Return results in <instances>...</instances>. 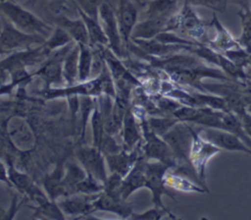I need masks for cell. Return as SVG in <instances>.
Here are the masks:
<instances>
[{
  "instance_id": "obj_2",
  "label": "cell",
  "mask_w": 251,
  "mask_h": 220,
  "mask_svg": "<svg viewBox=\"0 0 251 220\" xmlns=\"http://www.w3.org/2000/svg\"><path fill=\"white\" fill-rule=\"evenodd\" d=\"M176 29L178 33H182L189 37L190 40L209 45L212 37L209 30L212 27L211 23L204 22L193 11L191 6L186 3H182L181 8L176 13Z\"/></svg>"
},
{
  "instance_id": "obj_14",
  "label": "cell",
  "mask_w": 251,
  "mask_h": 220,
  "mask_svg": "<svg viewBox=\"0 0 251 220\" xmlns=\"http://www.w3.org/2000/svg\"><path fill=\"white\" fill-rule=\"evenodd\" d=\"M80 195H77V193H75V195H67L63 196V198L59 199L57 201V204L59 205L60 209L65 215H71V216H78L80 215L83 217V215L91 214L93 211H95L93 206V199L96 197L98 193L95 194H84L79 193Z\"/></svg>"
},
{
  "instance_id": "obj_42",
  "label": "cell",
  "mask_w": 251,
  "mask_h": 220,
  "mask_svg": "<svg viewBox=\"0 0 251 220\" xmlns=\"http://www.w3.org/2000/svg\"><path fill=\"white\" fill-rule=\"evenodd\" d=\"M250 60H251V54H250Z\"/></svg>"
},
{
  "instance_id": "obj_18",
  "label": "cell",
  "mask_w": 251,
  "mask_h": 220,
  "mask_svg": "<svg viewBox=\"0 0 251 220\" xmlns=\"http://www.w3.org/2000/svg\"><path fill=\"white\" fill-rule=\"evenodd\" d=\"M8 173L11 187H14L21 192L25 193L29 199L33 200L38 196V194L43 192V191L33 184L27 174L19 171L12 161H8Z\"/></svg>"
},
{
  "instance_id": "obj_22",
  "label": "cell",
  "mask_w": 251,
  "mask_h": 220,
  "mask_svg": "<svg viewBox=\"0 0 251 220\" xmlns=\"http://www.w3.org/2000/svg\"><path fill=\"white\" fill-rule=\"evenodd\" d=\"M181 0H150L144 1L143 14L145 18L154 17H173L180 9ZM182 2V1H181Z\"/></svg>"
},
{
  "instance_id": "obj_39",
  "label": "cell",
  "mask_w": 251,
  "mask_h": 220,
  "mask_svg": "<svg viewBox=\"0 0 251 220\" xmlns=\"http://www.w3.org/2000/svg\"><path fill=\"white\" fill-rule=\"evenodd\" d=\"M8 54H10V52L7 51L6 49H4V48L1 46V44H0V55H5V56H7Z\"/></svg>"
},
{
  "instance_id": "obj_25",
  "label": "cell",
  "mask_w": 251,
  "mask_h": 220,
  "mask_svg": "<svg viewBox=\"0 0 251 220\" xmlns=\"http://www.w3.org/2000/svg\"><path fill=\"white\" fill-rule=\"evenodd\" d=\"M79 17L83 20L89 39V45L91 47H100V46H108V39L103 30V28L100 24L99 19H95L85 15L84 13L78 11Z\"/></svg>"
},
{
  "instance_id": "obj_36",
  "label": "cell",
  "mask_w": 251,
  "mask_h": 220,
  "mask_svg": "<svg viewBox=\"0 0 251 220\" xmlns=\"http://www.w3.org/2000/svg\"><path fill=\"white\" fill-rule=\"evenodd\" d=\"M240 118L241 124L247 136L251 138V112L245 110L241 115L238 116Z\"/></svg>"
},
{
  "instance_id": "obj_19",
  "label": "cell",
  "mask_w": 251,
  "mask_h": 220,
  "mask_svg": "<svg viewBox=\"0 0 251 220\" xmlns=\"http://www.w3.org/2000/svg\"><path fill=\"white\" fill-rule=\"evenodd\" d=\"M54 23L56 26L64 28L75 43L89 45L87 29L81 17H78L77 19H72L62 14L56 15L54 17Z\"/></svg>"
},
{
  "instance_id": "obj_23",
  "label": "cell",
  "mask_w": 251,
  "mask_h": 220,
  "mask_svg": "<svg viewBox=\"0 0 251 220\" xmlns=\"http://www.w3.org/2000/svg\"><path fill=\"white\" fill-rule=\"evenodd\" d=\"M166 184L172 190L180 191L184 192H210L189 177L175 172L173 170L168 171L166 175Z\"/></svg>"
},
{
  "instance_id": "obj_13",
  "label": "cell",
  "mask_w": 251,
  "mask_h": 220,
  "mask_svg": "<svg viewBox=\"0 0 251 220\" xmlns=\"http://www.w3.org/2000/svg\"><path fill=\"white\" fill-rule=\"evenodd\" d=\"M93 206L95 211H106L119 215L122 218L130 217L132 208L129 203L126 202L119 192L103 190L93 199Z\"/></svg>"
},
{
  "instance_id": "obj_33",
  "label": "cell",
  "mask_w": 251,
  "mask_h": 220,
  "mask_svg": "<svg viewBox=\"0 0 251 220\" xmlns=\"http://www.w3.org/2000/svg\"><path fill=\"white\" fill-rule=\"evenodd\" d=\"M177 122L174 116L168 118H151L147 120V125L151 131L162 137Z\"/></svg>"
},
{
  "instance_id": "obj_9",
  "label": "cell",
  "mask_w": 251,
  "mask_h": 220,
  "mask_svg": "<svg viewBox=\"0 0 251 220\" xmlns=\"http://www.w3.org/2000/svg\"><path fill=\"white\" fill-rule=\"evenodd\" d=\"M10 142L21 151H28L35 144V136L29 123L23 117L12 116L5 126Z\"/></svg>"
},
{
  "instance_id": "obj_37",
  "label": "cell",
  "mask_w": 251,
  "mask_h": 220,
  "mask_svg": "<svg viewBox=\"0 0 251 220\" xmlns=\"http://www.w3.org/2000/svg\"><path fill=\"white\" fill-rule=\"evenodd\" d=\"M0 182L5 183L8 186H11L10 180H9V173H8V167L4 164V162L0 159Z\"/></svg>"
},
{
  "instance_id": "obj_43",
  "label": "cell",
  "mask_w": 251,
  "mask_h": 220,
  "mask_svg": "<svg viewBox=\"0 0 251 220\" xmlns=\"http://www.w3.org/2000/svg\"><path fill=\"white\" fill-rule=\"evenodd\" d=\"M0 28H1V26H0Z\"/></svg>"
},
{
  "instance_id": "obj_27",
  "label": "cell",
  "mask_w": 251,
  "mask_h": 220,
  "mask_svg": "<svg viewBox=\"0 0 251 220\" xmlns=\"http://www.w3.org/2000/svg\"><path fill=\"white\" fill-rule=\"evenodd\" d=\"M78 82H84L90 80L93 67L94 53L93 48L88 44H78Z\"/></svg>"
},
{
  "instance_id": "obj_20",
  "label": "cell",
  "mask_w": 251,
  "mask_h": 220,
  "mask_svg": "<svg viewBox=\"0 0 251 220\" xmlns=\"http://www.w3.org/2000/svg\"><path fill=\"white\" fill-rule=\"evenodd\" d=\"M212 27L215 30V36L211 39L209 43V47L217 52L224 53L225 51L239 46L237 39L233 38L229 31L221 24L216 15H213L211 20Z\"/></svg>"
},
{
  "instance_id": "obj_3",
  "label": "cell",
  "mask_w": 251,
  "mask_h": 220,
  "mask_svg": "<svg viewBox=\"0 0 251 220\" xmlns=\"http://www.w3.org/2000/svg\"><path fill=\"white\" fill-rule=\"evenodd\" d=\"M170 168L156 160H147L145 163L146 186L145 188L151 192L152 202L156 206L166 207L163 203V196L167 195L176 200V194L173 190L166 184V175Z\"/></svg>"
},
{
  "instance_id": "obj_7",
  "label": "cell",
  "mask_w": 251,
  "mask_h": 220,
  "mask_svg": "<svg viewBox=\"0 0 251 220\" xmlns=\"http://www.w3.org/2000/svg\"><path fill=\"white\" fill-rule=\"evenodd\" d=\"M143 7L140 0H118L116 6V16L124 44L128 49L131 42V33L137 24L139 11Z\"/></svg>"
},
{
  "instance_id": "obj_11",
  "label": "cell",
  "mask_w": 251,
  "mask_h": 220,
  "mask_svg": "<svg viewBox=\"0 0 251 220\" xmlns=\"http://www.w3.org/2000/svg\"><path fill=\"white\" fill-rule=\"evenodd\" d=\"M76 158L87 175L104 184L108 175L105 154L95 146H80L76 151Z\"/></svg>"
},
{
  "instance_id": "obj_21",
  "label": "cell",
  "mask_w": 251,
  "mask_h": 220,
  "mask_svg": "<svg viewBox=\"0 0 251 220\" xmlns=\"http://www.w3.org/2000/svg\"><path fill=\"white\" fill-rule=\"evenodd\" d=\"M121 133L123 136L124 149L126 150L130 151L134 149L141 139V133L139 131V127L129 107L126 111L121 128Z\"/></svg>"
},
{
  "instance_id": "obj_28",
  "label": "cell",
  "mask_w": 251,
  "mask_h": 220,
  "mask_svg": "<svg viewBox=\"0 0 251 220\" xmlns=\"http://www.w3.org/2000/svg\"><path fill=\"white\" fill-rule=\"evenodd\" d=\"M221 129L226 130V131L235 135L245 144H247L251 148V138L245 133L243 126L241 124L240 118L236 114H234L230 111H225L224 115H223V119H222Z\"/></svg>"
},
{
  "instance_id": "obj_41",
  "label": "cell",
  "mask_w": 251,
  "mask_h": 220,
  "mask_svg": "<svg viewBox=\"0 0 251 220\" xmlns=\"http://www.w3.org/2000/svg\"><path fill=\"white\" fill-rule=\"evenodd\" d=\"M5 1H14V0H0V2H5Z\"/></svg>"
},
{
  "instance_id": "obj_16",
  "label": "cell",
  "mask_w": 251,
  "mask_h": 220,
  "mask_svg": "<svg viewBox=\"0 0 251 220\" xmlns=\"http://www.w3.org/2000/svg\"><path fill=\"white\" fill-rule=\"evenodd\" d=\"M145 163L146 159L139 157L130 171L123 178L120 187L121 196L126 200V198L135 191L145 188L146 175H145Z\"/></svg>"
},
{
  "instance_id": "obj_32",
  "label": "cell",
  "mask_w": 251,
  "mask_h": 220,
  "mask_svg": "<svg viewBox=\"0 0 251 220\" xmlns=\"http://www.w3.org/2000/svg\"><path fill=\"white\" fill-rule=\"evenodd\" d=\"M169 216L171 218H176L167 207H161L153 205V207L139 213H132L130 218L138 220H160Z\"/></svg>"
},
{
  "instance_id": "obj_8",
  "label": "cell",
  "mask_w": 251,
  "mask_h": 220,
  "mask_svg": "<svg viewBox=\"0 0 251 220\" xmlns=\"http://www.w3.org/2000/svg\"><path fill=\"white\" fill-rule=\"evenodd\" d=\"M222 150L213 143L204 139L198 134L197 126L193 132L192 141L189 151V161L198 177L205 182V173L209 160Z\"/></svg>"
},
{
  "instance_id": "obj_10",
  "label": "cell",
  "mask_w": 251,
  "mask_h": 220,
  "mask_svg": "<svg viewBox=\"0 0 251 220\" xmlns=\"http://www.w3.org/2000/svg\"><path fill=\"white\" fill-rule=\"evenodd\" d=\"M201 138L216 145L221 150L243 152L251 155V148L235 135L218 128L197 127Z\"/></svg>"
},
{
  "instance_id": "obj_38",
  "label": "cell",
  "mask_w": 251,
  "mask_h": 220,
  "mask_svg": "<svg viewBox=\"0 0 251 220\" xmlns=\"http://www.w3.org/2000/svg\"><path fill=\"white\" fill-rule=\"evenodd\" d=\"M228 2L237 5L240 8V10H251V0H228Z\"/></svg>"
},
{
  "instance_id": "obj_1",
  "label": "cell",
  "mask_w": 251,
  "mask_h": 220,
  "mask_svg": "<svg viewBox=\"0 0 251 220\" xmlns=\"http://www.w3.org/2000/svg\"><path fill=\"white\" fill-rule=\"evenodd\" d=\"M0 13L17 28L28 33L47 37L53 29L48 24L15 1L0 2Z\"/></svg>"
},
{
  "instance_id": "obj_15",
  "label": "cell",
  "mask_w": 251,
  "mask_h": 220,
  "mask_svg": "<svg viewBox=\"0 0 251 220\" xmlns=\"http://www.w3.org/2000/svg\"><path fill=\"white\" fill-rule=\"evenodd\" d=\"M171 18L172 17L145 18L135 25L130 39L149 40L155 38L161 32L168 31Z\"/></svg>"
},
{
  "instance_id": "obj_31",
  "label": "cell",
  "mask_w": 251,
  "mask_h": 220,
  "mask_svg": "<svg viewBox=\"0 0 251 220\" xmlns=\"http://www.w3.org/2000/svg\"><path fill=\"white\" fill-rule=\"evenodd\" d=\"M34 217L50 218V219H64L65 214L60 209L55 200L49 199L41 204H38L34 211Z\"/></svg>"
},
{
  "instance_id": "obj_26",
  "label": "cell",
  "mask_w": 251,
  "mask_h": 220,
  "mask_svg": "<svg viewBox=\"0 0 251 220\" xmlns=\"http://www.w3.org/2000/svg\"><path fill=\"white\" fill-rule=\"evenodd\" d=\"M64 167L58 165V167L43 181L44 189L50 199L56 200L57 198L65 196V189L63 184Z\"/></svg>"
},
{
  "instance_id": "obj_40",
  "label": "cell",
  "mask_w": 251,
  "mask_h": 220,
  "mask_svg": "<svg viewBox=\"0 0 251 220\" xmlns=\"http://www.w3.org/2000/svg\"><path fill=\"white\" fill-rule=\"evenodd\" d=\"M5 214H6V212H5V211H3V210L0 208V219L5 218V217H6V216H5Z\"/></svg>"
},
{
  "instance_id": "obj_34",
  "label": "cell",
  "mask_w": 251,
  "mask_h": 220,
  "mask_svg": "<svg viewBox=\"0 0 251 220\" xmlns=\"http://www.w3.org/2000/svg\"><path fill=\"white\" fill-rule=\"evenodd\" d=\"M76 10L84 13L85 15L99 19V8L102 0H74Z\"/></svg>"
},
{
  "instance_id": "obj_4",
  "label": "cell",
  "mask_w": 251,
  "mask_h": 220,
  "mask_svg": "<svg viewBox=\"0 0 251 220\" xmlns=\"http://www.w3.org/2000/svg\"><path fill=\"white\" fill-rule=\"evenodd\" d=\"M0 28V44L10 53L41 45L46 39V37L40 34L28 33L17 28L5 18Z\"/></svg>"
},
{
  "instance_id": "obj_24",
  "label": "cell",
  "mask_w": 251,
  "mask_h": 220,
  "mask_svg": "<svg viewBox=\"0 0 251 220\" xmlns=\"http://www.w3.org/2000/svg\"><path fill=\"white\" fill-rule=\"evenodd\" d=\"M78 55L79 47L74 43L65 55L63 61V77L67 85L75 84L78 77Z\"/></svg>"
},
{
  "instance_id": "obj_6",
  "label": "cell",
  "mask_w": 251,
  "mask_h": 220,
  "mask_svg": "<svg viewBox=\"0 0 251 220\" xmlns=\"http://www.w3.org/2000/svg\"><path fill=\"white\" fill-rule=\"evenodd\" d=\"M99 21L108 39V47L118 56H125L126 48L120 32L116 10L107 2H102L99 8Z\"/></svg>"
},
{
  "instance_id": "obj_35",
  "label": "cell",
  "mask_w": 251,
  "mask_h": 220,
  "mask_svg": "<svg viewBox=\"0 0 251 220\" xmlns=\"http://www.w3.org/2000/svg\"><path fill=\"white\" fill-rule=\"evenodd\" d=\"M182 3L190 6H202L216 12L223 13L226 11L228 0H181Z\"/></svg>"
},
{
  "instance_id": "obj_29",
  "label": "cell",
  "mask_w": 251,
  "mask_h": 220,
  "mask_svg": "<svg viewBox=\"0 0 251 220\" xmlns=\"http://www.w3.org/2000/svg\"><path fill=\"white\" fill-rule=\"evenodd\" d=\"M72 42L75 41L73 40L71 35L61 27L55 26L51 33L46 37L43 45L49 52H53L57 49L67 46Z\"/></svg>"
},
{
  "instance_id": "obj_17",
  "label": "cell",
  "mask_w": 251,
  "mask_h": 220,
  "mask_svg": "<svg viewBox=\"0 0 251 220\" xmlns=\"http://www.w3.org/2000/svg\"><path fill=\"white\" fill-rule=\"evenodd\" d=\"M139 157L136 147L130 151L124 149L123 151L120 150L115 153L105 154L106 165L110 172L118 174L123 178L130 171Z\"/></svg>"
},
{
  "instance_id": "obj_30",
  "label": "cell",
  "mask_w": 251,
  "mask_h": 220,
  "mask_svg": "<svg viewBox=\"0 0 251 220\" xmlns=\"http://www.w3.org/2000/svg\"><path fill=\"white\" fill-rule=\"evenodd\" d=\"M237 15L241 21V34L237 41L240 46L251 53V10H240Z\"/></svg>"
},
{
  "instance_id": "obj_12",
  "label": "cell",
  "mask_w": 251,
  "mask_h": 220,
  "mask_svg": "<svg viewBox=\"0 0 251 220\" xmlns=\"http://www.w3.org/2000/svg\"><path fill=\"white\" fill-rule=\"evenodd\" d=\"M74 43L75 42H72L65 47L51 52L44 62L41 63L40 68L35 73H32V76L40 77L45 82L46 87L65 82L63 77V61L65 55Z\"/></svg>"
},
{
  "instance_id": "obj_5",
  "label": "cell",
  "mask_w": 251,
  "mask_h": 220,
  "mask_svg": "<svg viewBox=\"0 0 251 220\" xmlns=\"http://www.w3.org/2000/svg\"><path fill=\"white\" fill-rule=\"evenodd\" d=\"M141 129L145 139L142 146L145 159L160 161L166 164L170 170H175L177 166L176 160L164 138L151 131L145 120L141 124Z\"/></svg>"
}]
</instances>
